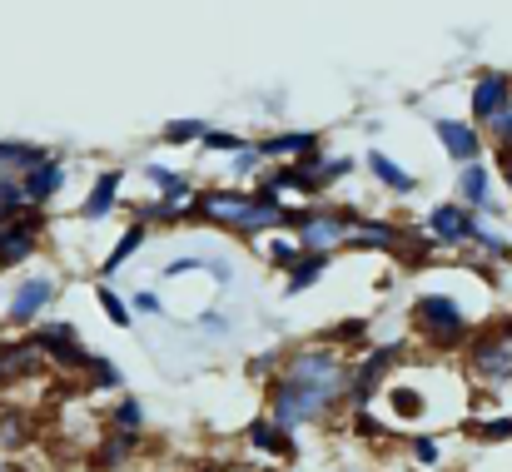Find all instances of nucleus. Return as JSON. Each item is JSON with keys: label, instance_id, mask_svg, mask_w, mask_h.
Returning a JSON list of instances; mask_svg holds the SVG:
<instances>
[{"label": "nucleus", "instance_id": "obj_1", "mask_svg": "<svg viewBox=\"0 0 512 472\" xmlns=\"http://www.w3.org/2000/svg\"><path fill=\"white\" fill-rule=\"evenodd\" d=\"M284 214H289V204H284V194H279L269 179H259L254 189H204V194H194L189 209H184L189 224L229 229V234H239V239L279 234V229H284Z\"/></svg>", "mask_w": 512, "mask_h": 472}, {"label": "nucleus", "instance_id": "obj_2", "mask_svg": "<svg viewBox=\"0 0 512 472\" xmlns=\"http://www.w3.org/2000/svg\"><path fill=\"white\" fill-rule=\"evenodd\" d=\"M279 378L289 383H304V388H319L329 393L334 403H348V378H353V363L339 343L329 338H314V343H299L279 358Z\"/></svg>", "mask_w": 512, "mask_h": 472}, {"label": "nucleus", "instance_id": "obj_3", "mask_svg": "<svg viewBox=\"0 0 512 472\" xmlns=\"http://www.w3.org/2000/svg\"><path fill=\"white\" fill-rule=\"evenodd\" d=\"M358 224H363V214L353 204H304V209L284 214V229H294L309 254H339V249H348Z\"/></svg>", "mask_w": 512, "mask_h": 472}, {"label": "nucleus", "instance_id": "obj_4", "mask_svg": "<svg viewBox=\"0 0 512 472\" xmlns=\"http://www.w3.org/2000/svg\"><path fill=\"white\" fill-rule=\"evenodd\" d=\"M413 333L423 338V343H433V348H443V353H453V348H468L473 338H478V328L468 323V314L458 309V299L453 294H418L413 299Z\"/></svg>", "mask_w": 512, "mask_h": 472}, {"label": "nucleus", "instance_id": "obj_5", "mask_svg": "<svg viewBox=\"0 0 512 472\" xmlns=\"http://www.w3.org/2000/svg\"><path fill=\"white\" fill-rule=\"evenodd\" d=\"M334 408H339V403H334L329 393H319V388H304V383H289V378H274V383H269V418L284 423L289 433L319 428Z\"/></svg>", "mask_w": 512, "mask_h": 472}, {"label": "nucleus", "instance_id": "obj_6", "mask_svg": "<svg viewBox=\"0 0 512 472\" xmlns=\"http://www.w3.org/2000/svg\"><path fill=\"white\" fill-rule=\"evenodd\" d=\"M468 373L483 388H512V323H493L468 343Z\"/></svg>", "mask_w": 512, "mask_h": 472}, {"label": "nucleus", "instance_id": "obj_7", "mask_svg": "<svg viewBox=\"0 0 512 472\" xmlns=\"http://www.w3.org/2000/svg\"><path fill=\"white\" fill-rule=\"evenodd\" d=\"M408 358V343H378V348H368L358 363H353V378H348V413L353 408H368L378 393H383V383L393 378V368Z\"/></svg>", "mask_w": 512, "mask_h": 472}, {"label": "nucleus", "instance_id": "obj_8", "mask_svg": "<svg viewBox=\"0 0 512 472\" xmlns=\"http://www.w3.org/2000/svg\"><path fill=\"white\" fill-rule=\"evenodd\" d=\"M40 234H45V204H30L25 214L5 219L0 224V269H20L40 249Z\"/></svg>", "mask_w": 512, "mask_h": 472}, {"label": "nucleus", "instance_id": "obj_9", "mask_svg": "<svg viewBox=\"0 0 512 472\" xmlns=\"http://www.w3.org/2000/svg\"><path fill=\"white\" fill-rule=\"evenodd\" d=\"M55 299H60V279H55V274L25 279V284L10 294V304H5V328H30V323H40V314H45Z\"/></svg>", "mask_w": 512, "mask_h": 472}, {"label": "nucleus", "instance_id": "obj_10", "mask_svg": "<svg viewBox=\"0 0 512 472\" xmlns=\"http://www.w3.org/2000/svg\"><path fill=\"white\" fill-rule=\"evenodd\" d=\"M30 338L45 348V358H50L55 368H65V373H85V358H90V348L80 343L75 323L55 318V323H40V328H30Z\"/></svg>", "mask_w": 512, "mask_h": 472}, {"label": "nucleus", "instance_id": "obj_11", "mask_svg": "<svg viewBox=\"0 0 512 472\" xmlns=\"http://www.w3.org/2000/svg\"><path fill=\"white\" fill-rule=\"evenodd\" d=\"M478 209H468L463 199H453V204H433L428 209V234L443 244V249H463V244H473V234H478Z\"/></svg>", "mask_w": 512, "mask_h": 472}, {"label": "nucleus", "instance_id": "obj_12", "mask_svg": "<svg viewBox=\"0 0 512 472\" xmlns=\"http://www.w3.org/2000/svg\"><path fill=\"white\" fill-rule=\"evenodd\" d=\"M468 110L478 125H488L493 115L512 110V75L508 70H478L473 75V90H468Z\"/></svg>", "mask_w": 512, "mask_h": 472}, {"label": "nucleus", "instance_id": "obj_13", "mask_svg": "<svg viewBox=\"0 0 512 472\" xmlns=\"http://www.w3.org/2000/svg\"><path fill=\"white\" fill-rule=\"evenodd\" d=\"M433 135H438V145H443V155L453 159V164H473V159H483V125L468 115V120H433Z\"/></svg>", "mask_w": 512, "mask_h": 472}, {"label": "nucleus", "instance_id": "obj_14", "mask_svg": "<svg viewBox=\"0 0 512 472\" xmlns=\"http://www.w3.org/2000/svg\"><path fill=\"white\" fill-rule=\"evenodd\" d=\"M458 199H463L468 209H478V214H503V209L493 204V169H488L483 159H473V164L458 169Z\"/></svg>", "mask_w": 512, "mask_h": 472}, {"label": "nucleus", "instance_id": "obj_15", "mask_svg": "<svg viewBox=\"0 0 512 472\" xmlns=\"http://www.w3.org/2000/svg\"><path fill=\"white\" fill-rule=\"evenodd\" d=\"M244 443H249V448H259V453H269V458H289V463L299 458L294 433H289L284 423H274L269 413H264V418H254V423L244 428Z\"/></svg>", "mask_w": 512, "mask_h": 472}, {"label": "nucleus", "instance_id": "obj_16", "mask_svg": "<svg viewBox=\"0 0 512 472\" xmlns=\"http://www.w3.org/2000/svg\"><path fill=\"white\" fill-rule=\"evenodd\" d=\"M120 184H125V174H120V169H105V174L90 184V194H85V204H80V219H90V224L110 219V214L120 209Z\"/></svg>", "mask_w": 512, "mask_h": 472}, {"label": "nucleus", "instance_id": "obj_17", "mask_svg": "<svg viewBox=\"0 0 512 472\" xmlns=\"http://www.w3.org/2000/svg\"><path fill=\"white\" fill-rule=\"evenodd\" d=\"M20 184H25V199H30V204H50V199L65 189V164L50 155L45 164L25 169V174H20Z\"/></svg>", "mask_w": 512, "mask_h": 472}, {"label": "nucleus", "instance_id": "obj_18", "mask_svg": "<svg viewBox=\"0 0 512 472\" xmlns=\"http://www.w3.org/2000/svg\"><path fill=\"white\" fill-rule=\"evenodd\" d=\"M135 438H140V433H125V428H110V433L100 438V448L90 453V468H95V472H115V468H125V463L135 458V448H140Z\"/></svg>", "mask_w": 512, "mask_h": 472}, {"label": "nucleus", "instance_id": "obj_19", "mask_svg": "<svg viewBox=\"0 0 512 472\" xmlns=\"http://www.w3.org/2000/svg\"><path fill=\"white\" fill-rule=\"evenodd\" d=\"M398 244H403V229H398V224H388V219H368V214H363V224H358V234H353L348 249H358V254H368V249H378V254H398Z\"/></svg>", "mask_w": 512, "mask_h": 472}, {"label": "nucleus", "instance_id": "obj_20", "mask_svg": "<svg viewBox=\"0 0 512 472\" xmlns=\"http://www.w3.org/2000/svg\"><path fill=\"white\" fill-rule=\"evenodd\" d=\"M368 174H373L388 194H398V199H408V194L418 189V174H408L403 164H393L383 150H368Z\"/></svg>", "mask_w": 512, "mask_h": 472}, {"label": "nucleus", "instance_id": "obj_21", "mask_svg": "<svg viewBox=\"0 0 512 472\" xmlns=\"http://www.w3.org/2000/svg\"><path fill=\"white\" fill-rule=\"evenodd\" d=\"M259 150H264V159H309L319 155V135L314 130H289V135L259 140Z\"/></svg>", "mask_w": 512, "mask_h": 472}, {"label": "nucleus", "instance_id": "obj_22", "mask_svg": "<svg viewBox=\"0 0 512 472\" xmlns=\"http://www.w3.org/2000/svg\"><path fill=\"white\" fill-rule=\"evenodd\" d=\"M145 239H150V224H145V219H135V224H130V229H125V234L115 239V249L105 254V264H100V274L110 279L115 269H125V264H130V259L140 254V244H145Z\"/></svg>", "mask_w": 512, "mask_h": 472}, {"label": "nucleus", "instance_id": "obj_23", "mask_svg": "<svg viewBox=\"0 0 512 472\" xmlns=\"http://www.w3.org/2000/svg\"><path fill=\"white\" fill-rule=\"evenodd\" d=\"M329 259H334V254H304V259H299V264H294V269L284 274V294L294 299V294L314 289V284H319V279L329 274Z\"/></svg>", "mask_w": 512, "mask_h": 472}, {"label": "nucleus", "instance_id": "obj_24", "mask_svg": "<svg viewBox=\"0 0 512 472\" xmlns=\"http://www.w3.org/2000/svg\"><path fill=\"white\" fill-rule=\"evenodd\" d=\"M50 150L45 145H25V140H0V174H25L35 164H45Z\"/></svg>", "mask_w": 512, "mask_h": 472}, {"label": "nucleus", "instance_id": "obj_25", "mask_svg": "<svg viewBox=\"0 0 512 472\" xmlns=\"http://www.w3.org/2000/svg\"><path fill=\"white\" fill-rule=\"evenodd\" d=\"M25 443H30V423H25V413L10 408V403H0V453H20Z\"/></svg>", "mask_w": 512, "mask_h": 472}, {"label": "nucleus", "instance_id": "obj_26", "mask_svg": "<svg viewBox=\"0 0 512 472\" xmlns=\"http://www.w3.org/2000/svg\"><path fill=\"white\" fill-rule=\"evenodd\" d=\"M145 179L165 194V199H174V204H189L194 199V189H189V179L179 174V169H165V164H145Z\"/></svg>", "mask_w": 512, "mask_h": 472}, {"label": "nucleus", "instance_id": "obj_27", "mask_svg": "<svg viewBox=\"0 0 512 472\" xmlns=\"http://www.w3.org/2000/svg\"><path fill=\"white\" fill-rule=\"evenodd\" d=\"M304 254H309V249L299 244V234H294V229H289V239H284V234H274V239L264 244V259H269L274 269H284V274H289V269H294Z\"/></svg>", "mask_w": 512, "mask_h": 472}, {"label": "nucleus", "instance_id": "obj_28", "mask_svg": "<svg viewBox=\"0 0 512 472\" xmlns=\"http://www.w3.org/2000/svg\"><path fill=\"white\" fill-rule=\"evenodd\" d=\"M388 403H393V418H398V423H418V418L428 413V398H423L418 388H403V383L388 388Z\"/></svg>", "mask_w": 512, "mask_h": 472}, {"label": "nucleus", "instance_id": "obj_29", "mask_svg": "<svg viewBox=\"0 0 512 472\" xmlns=\"http://www.w3.org/2000/svg\"><path fill=\"white\" fill-rule=\"evenodd\" d=\"M25 209H30V199H25L20 174H0V224L15 219V214H25Z\"/></svg>", "mask_w": 512, "mask_h": 472}, {"label": "nucleus", "instance_id": "obj_30", "mask_svg": "<svg viewBox=\"0 0 512 472\" xmlns=\"http://www.w3.org/2000/svg\"><path fill=\"white\" fill-rule=\"evenodd\" d=\"M110 428H125V433H140L145 428V403L135 393H125L115 408H110Z\"/></svg>", "mask_w": 512, "mask_h": 472}, {"label": "nucleus", "instance_id": "obj_31", "mask_svg": "<svg viewBox=\"0 0 512 472\" xmlns=\"http://www.w3.org/2000/svg\"><path fill=\"white\" fill-rule=\"evenodd\" d=\"M85 383H90V388H120V368H115L105 353H90V358H85Z\"/></svg>", "mask_w": 512, "mask_h": 472}, {"label": "nucleus", "instance_id": "obj_32", "mask_svg": "<svg viewBox=\"0 0 512 472\" xmlns=\"http://www.w3.org/2000/svg\"><path fill=\"white\" fill-rule=\"evenodd\" d=\"M204 130H209L204 120H170V125L160 130V140H165V145H199Z\"/></svg>", "mask_w": 512, "mask_h": 472}, {"label": "nucleus", "instance_id": "obj_33", "mask_svg": "<svg viewBox=\"0 0 512 472\" xmlns=\"http://www.w3.org/2000/svg\"><path fill=\"white\" fill-rule=\"evenodd\" d=\"M473 249H483L488 259H512V239H503L498 229H488V224H478V234H473Z\"/></svg>", "mask_w": 512, "mask_h": 472}, {"label": "nucleus", "instance_id": "obj_34", "mask_svg": "<svg viewBox=\"0 0 512 472\" xmlns=\"http://www.w3.org/2000/svg\"><path fill=\"white\" fill-rule=\"evenodd\" d=\"M95 304L105 309V318H110L115 328H130V304H125V299H120L110 284H100V289H95Z\"/></svg>", "mask_w": 512, "mask_h": 472}, {"label": "nucleus", "instance_id": "obj_35", "mask_svg": "<svg viewBox=\"0 0 512 472\" xmlns=\"http://www.w3.org/2000/svg\"><path fill=\"white\" fill-rule=\"evenodd\" d=\"M483 130H488V145H493V155H512V110L493 115Z\"/></svg>", "mask_w": 512, "mask_h": 472}, {"label": "nucleus", "instance_id": "obj_36", "mask_svg": "<svg viewBox=\"0 0 512 472\" xmlns=\"http://www.w3.org/2000/svg\"><path fill=\"white\" fill-rule=\"evenodd\" d=\"M249 140L244 135H229V130H204V140H199V150H219V155H239Z\"/></svg>", "mask_w": 512, "mask_h": 472}, {"label": "nucleus", "instance_id": "obj_37", "mask_svg": "<svg viewBox=\"0 0 512 472\" xmlns=\"http://www.w3.org/2000/svg\"><path fill=\"white\" fill-rule=\"evenodd\" d=\"M408 453H413V463H418V468H438V463H443L438 438H408Z\"/></svg>", "mask_w": 512, "mask_h": 472}, {"label": "nucleus", "instance_id": "obj_38", "mask_svg": "<svg viewBox=\"0 0 512 472\" xmlns=\"http://www.w3.org/2000/svg\"><path fill=\"white\" fill-rule=\"evenodd\" d=\"M363 328H368L363 318H348V323H339V328L329 333V343H363Z\"/></svg>", "mask_w": 512, "mask_h": 472}, {"label": "nucleus", "instance_id": "obj_39", "mask_svg": "<svg viewBox=\"0 0 512 472\" xmlns=\"http://www.w3.org/2000/svg\"><path fill=\"white\" fill-rule=\"evenodd\" d=\"M199 269H209V259H174V264H165V279H184V274H199Z\"/></svg>", "mask_w": 512, "mask_h": 472}, {"label": "nucleus", "instance_id": "obj_40", "mask_svg": "<svg viewBox=\"0 0 512 472\" xmlns=\"http://www.w3.org/2000/svg\"><path fill=\"white\" fill-rule=\"evenodd\" d=\"M324 174H329V184H339V179H348V174H353V159H348V155L324 159Z\"/></svg>", "mask_w": 512, "mask_h": 472}, {"label": "nucleus", "instance_id": "obj_41", "mask_svg": "<svg viewBox=\"0 0 512 472\" xmlns=\"http://www.w3.org/2000/svg\"><path fill=\"white\" fill-rule=\"evenodd\" d=\"M194 323H199L204 333H229V318H224V314H209V309H204V314L194 318Z\"/></svg>", "mask_w": 512, "mask_h": 472}, {"label": "nucleus", "instance_id": "obj_42", "mask_svg": "<svg viewBox=\"0 0 512 472\" xmlns=\"http://www.w3.org/2000/svg\"><path fill=\"white\" fill-rule=\"evenodd\" d=\"M160 309H165L160 294H140V299H135V314H160Z\"/></svg>", "mask_w": 512, "mask_h": 472}, {"label": "nucleus", "instance_id": "obj_43", "mask_svg": "<svg viewBox=\"0 0 512 472\" xmlns=\"http://www.w3.org/2000/svg\"><path fill=\"white\" fill-rule=\"evenodd\" d=\"M498 159V174H503V184H508V204H512V155H493Z\"/></svg>", "mask_w": 512, "mask_h": 472}, {"label": "nucleus", "instance_id": "obj_44", "mask_svg": "<svg viewBox=\"0 0 512 472\" xmlns=\"http://www.w3.org/2000/svg\"><path fill=\"white\" fill-rule=\"evenodd\" d=\"M10 383V343H0V388Z\"/></svg>", "mask_w": 512, "mask_h": 472}, {"label": "nucleus", "instance_id": "obj_45", "mask_svg": "<svg viewBox=\"0 0 512 472\" xmlns=\"http://www.w3.org/2000/svg\"><path fill=\"white\" fill-rule=\"evenodd\" d=\"M199 472H219V468H199Z\"/></svg>", "mask_w": 512, "mask_h": 472}, {"label": "nucleus", "instance_id": "obj_46", "mask_svg": "<svg viewBox=\"0 0 512 472\" xmlns=\"http://www.w3.org/2000/svg\"><path fill=\"white\" fill-rule=\"evenodd\" d=\"M85 472H95V468H85Z\"/></svg>", "mask_w": 512, "mask_h": 472}, {"label": "nucleus", "instance_id": "obj_47", "mask_svg": "<svg viewBox=\"0 0 512 472\" xmlns=\"http://www.w3.org/2000/svg\"><path fill=\"white\" fill-rule=\"evenodd\" d=\"M343 472H353V468H343Z\"/></svg>", "mask_w": 512, "mask_h": 472}]
</instances>
